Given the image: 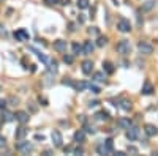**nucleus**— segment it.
<instances>
[{"label":"nucleus","instance_id":"1","mask_svg":"<svg viewBox=\"0 0 158 156\" xmlns=\"http://www.w3.org/2000/svg\"><path fill=\"white\" fill-rule=\"evenodd\" d=\"M117 52L122 54V55H128L130 52H131V43H130L128 40H122L119 44H117Z\"/></svg>","mask_w":158,"mask_h":156},{"label":"nucleus","instance_id":"2","mask_svg":"<svg viewBox=\"0 0 158 156\" xmlns=\"http://www.w3.org/2000/svg\"><path fill=\"white\" fill-rule=\"evenodd\" d=\"M16 150L18 151H21V153H30V151H33V145L30 144V142H27V140H19L18 144H16Z\"/></svg>","mask_w":158,"mask_h":156},{"label":"nucleus","instance_id":"3","mask_svg":"<svg viewBox=\"0 0 158 156\" xmlns=\"http://www.w3.org/2000/svg\"><path fill=\"white\" fill-rule=\"evenodd\" d=\"M117 28L122 33H128V32H131V22L125 18H120L119 22H117Z\"/></svg>","mask_w":158,"mask_h":156},{"label":"nucleus","instance_id":"4","mask_svg":"<svg viewBox=\"0 0 158 156\" xmlns=\"http://www.w3.org/2000/svg\"><path fill=\"white\" fill-rule=\"evenodd\" d=\"M138 51L144 55H150L153 52V46L150 44V43L147 41H139V44H138Z\"/></svg>","mask_w":158,"mask_h":156},{"label":"nucleus","instance_id":"5","mask_svg":"<svg viewBox=\"0 0 158 156\" xmlns=\"http://www.w3.org/2000/svg\"><path fill=\"white\" fill-rule=\"evenodd\" d=\"M139 137V128H136V126H130L128 129H127V139L130 140V142H133V140H136Z\"/></svg>","mask_w":158,"mask_h":156},{"label":"nucleus","instance_id":"6","mask_svg":"<svg viewBox=\"0 0 158 156\" xmlns=\"http://www.w3.org/2000/svg\"><path fill=\"white\" fill-rule=\"evenodd\" d=\"M51 137H52V142H54V147L60 148L62 145H63V137H62V132H60V131H57V129L52 131Z\"/></svg>","mask_w":158,"mask_h":156},{"label":"nucleus","instance_id":"7","mask_svg":"<svg viewBox=\"0 0 158 156\" xmlns=\"http://www.w3.org/2000/svg\"><path fill=\"white\" fill-rule=\"evenodd\" d=\"M15 38L18 41H29L30 40V35H29V32H27L25 28H19V30L15 32Z\"/></svg>","mask_w":158,"mask_h":156},{"label":"nucleus","instance_id":"8","mask_svg":"<svg viewBox=\"0 0 158 156\" xmlns=\"http://www.w3.org/2000/svg\"><path fill=\"white\" fill-rule=\"evenodd\" d=\"M15 118H16V122H19L21 125H25L27 122H29V113L27 112H24V110H19V112H16L15 113Z\"/></svg>","mask_w":158,"mask_h":156},{"label":"nucleus","instance_id":"9","mask_svg":"<svg viewBox=\"0 0 158 156\" xmlns=\"http://www.w3.org/2000/svg\"><path fill=\"white\" fill-rule=\"evenodd\" d=\"M54 51H57V52H60V54L66 52V41H65V40H57V41H54Z\"/></svg>","mask_w":158,"mask_h":156},{"label":"nucleus","instance_id":"10","mask_svg":"<svg viewBox=\"0 0 158 156\" xmlns=\"http://www.w3.org/2000/svg\"><path fill=\"white\" fill-rule=\"evenodd\" d=\"M29 134V129L22 125V126H19L18 129H16V132H15V139L16 140H22V139H25V136Z\"/></svg>","mask_w":158,"mask_h":156},{"label":"nucleus","instance_id":"11","mask_svg":"<svg viewBox=\"0 0 158 156\" xmlns=\"http://www.w3.org/2000/svg\"><path fill=\"white\" fill-rule=\"evenodd\" d=\"M81 66H82V73L84 74H92V71H93V62L92 60H84Z\"/></svg>","mask_w":158,"mask_h":156},{"label":"nucleus","instance_id":"12","mask_svg":"<svg viewBox=\"0 0 158 156\" xmlns=\"http://www.w3.org/2000/svg\"><path fill=\"white\" fill-rule=\"evenodd\" d=\"M93 49H95V44H93L92 41H84V46H82V54L89 55V54L93 52Z\"/></svg>","mask_w":158,"mask_h":156},{"label":"nucleus","instance_id":"13","mask_svg":"<svg viewBox=\"0 0 158 156\" xmlns=\"http://www.w3.org/2000/svg\"><path fill=\"white\" fill-rule=\"evenodd\" d=\"M117 125L122 128V129H128V128L133 125V122H131V120H130L128 117H123V118H120L119 122H117Z\"/></svg>","mask_w":158,"mask_h":156},{"label":"nucleus","instance_id":"14","mask_svg":"<svg viewBox=\"0 0 158 156\" xmlns=\"http://www.w3.org/2000/svg\"><path fill=\"white\" fill-rule=\"evenodd\" d=\"M144 131H146V134L149 137H153V136L158 134V128L153 126V125H146V129H144Z\"/></svg>","mask_w":158,"mask_h":156},{"label":"nucleus","instance_id":"15","mask_svg":"<svg viewBox=\"0 0 158 156\" xmlns=\"http://www.w3.org/2000/svg\"><path fill=\"white\" fill-rule=\"evenodd\" d=\"M152 93H153V85L149 81H146L144 82V87H142V95H152Z\"/></svg>","mask_w":158,"mask_h":156},{"label":"nucleus","instance_id":"16","mask_svg":"<svg viewBox=\"0 0 158 156\" xmlns=\"http://www.w3.org/2000/svg\"><path fill=\"white\" fill-rule=\"evenodd\" d=\"M108 118H109V113L106 110H100L95 113V120H98V122H106Z\"/></svg>","mask_w":158,"mask_h":156},{"label":"nucleus","instance_id":"17","mask_svg":"<svg viewBox=\"0 0 158 156\" xmlns=\"http://www.w3.org/2000/svg\"><path fill=\"white\" fill-rule=\"evenodd\" d=\"M84 140H85V131L79 129V131H76V132H74V142H78V144H81V142H84Z\"/></svg>","mask_w":158,"mask_h":156},{"label":"nucleus","instance_id":"18","mask_svg":"<svg viewBox=\"0 0 158 156\" xmlns=\"http://www.w3.org/2000/svg\"><path fill=\"white\" fill-rule=\"evenodd\" d=\"M47 71H49V74H56L57 73V62L56 60H49L47 62Z\"/></svg>","mask_w":158,"mask_h":156},{"label":"nucleus","instance_id":"19","mask_svg":"<svg viewBox=\"0 0 158 156\" xmlns=\"http://www.w3.org/2000/svg\"><path fill=\"white\" fill-rule=\"evenodd\" d=\"M103 69H105L108 74H112V73H114V65H112L111 62L106 60V62H103Z\"/></svg>","mask_w":158,"mask_h":156},{"label":"nucleus","instance_id":"20","mask_svg":"<svg viewBox=\"0 0 158 156\" xmlns=\"http://www.w3.org/2000/svg\"><path fill=\"white\" fill-rule=\"evenodd\" d=\"M2 120H3V122H13V120H15V113L5 110V112L2 113Z\"/></svg>","mask_w":158,"mask_h":156},{"label":"nucleus","instance_id":"21","mask_svg":"<svg viewBox=\"0 0 158 156\" xmlns=\"http://www.w3.org/2000/svg\"><path fill=\"white\" fill-rule=\"evenodd\" d=\"M93 79L97 81V82H105L106 76H105V73H101V71H98V73H95V74H93Z\"/></svg>","mask_w":158,"mask_h":156},{"label":"nucleus","instance_id":"22","mask_svg":"<svg viewBox=\"0 0 158 156\" xmlns=\"http://www.w3.org/2000/svg\"><path fill=\"white\" fill-rule=\"evenodd\" d=\"M97 151H98V154H109L108 148H106V145H105V142H103V144H100V145L97 147Z\"/></svg>","mask_w":158,"mask_h":156},{"label":"nucleus","instance_id":"23","mask_svg":"<svg viewBox=\"0 0 158 156\" xmlns=\"http://www.w3.org/2000/svg\"><path fill=\"white\" fill-rule=\"evenodd\" d=\"M73 55H78V54H81L82 52V46L79 44V43H73Z\"/></svg>","mask_w":158,"mask_h":156},{"label":"nucleus","instance_id":"24","mask_svg":"<svg viewBox=\"0 0 158 156\" xmlns=\"http://www.w3.org/2000/svg\"><path fill=\"white\" fill-rule=\"evenodd\" d=\"M105 145H106V148H108V151H109V153H112V151H114V140H112V139L105 140Z\"/></svg>","mask_w":158,"mask_h":156},{"label":"nucleus","instance_id":"25","mask_svg":"<svg viewBox=\"0 0 158 156\" xmlns=\"http://www.w3.org/2000/svg\"><path fill=\"white\" fill-rule=\"evenodd\" d=\"M120 107H122L123 110H127V112H128V110H131V101H128V99H123Z\"/></svg>","mask_w":158,"mask_h":156},{"label":"nucleus","instance_id":"26","mask_svg":"<svg viewBox=\"0 0 158 156\" xmlns=\"http://www.w3.org/2000/svg\"><path fill=\"white\" fill-rule=\"evenodd\" d=\"M153 5H155V2H150V0H149V2H146L142 5V11H150L153 8Z\"/></svg>","mask_w":158,"mask_h":156},{"label":"nucleus","instance_id":"27","mask_svg":"<svg viewBox=\"0 0 158 156\" xmlns=\"http://www.w3.org/2000/svg\"><path fill=\"white\" fill-rule=\"evenodd\" d=\"M74 88H76L78 91H84L87 88V84L85 82H79V84H74Z\"/></svg>","mask_w":158,"mask_h":156},{"label":"nucleus","instance_id":"28","mask_svg":"<svg viewBox=\"0 0 158 156\" xmlns=\"http://www.w3.org/2000/svg\"><path fill=\"white\" fill-rule=\"evenodd\" d=\"M78 6H79L81 10L89 8V0H78Z\"/></svg>","mask_w":158,"mask_h":156},{"label":"nucleus","instance_id":"29","mask_svg":"<svg viewBox=\"0 0 158 156\" xmlns=\"http://www.w3.org/2000/svg\"><path fill=\"white\" fill-rule=\"evenodd\" d=\"M106 43H108V38H106V37H100L98 41H97V46H98V47H103Z\"/></svg>","mask_w":158,"mask_h":156},{"label":"nucleus","instance_id":"30","mask_svg":"<svg viewBox=\"0 0 158 156\" xmlns=\"http://www.w3.org/2000/svg\"><path fill=\"white\" fill-rule=\"evenodd\" d=\"M89 88H90V91H92V93H95V95H98L100 93V87H97V85H93V84H90V85H89Z\"/></svg>","mask_w":158,"mask_h":156},{"label":"nucleus","instance_id":"31","mask_svg":"<svg viewBox=\"0 0 158 156\" xmlns=\"http://www.w3.org/2000/svg\"><path fill=\"white\" fill-rule=\"evenodd\" d=\"M84 131H85V132L93 134V132H95V128H93V126H90V125H87V123H84Z\"/></svg>","mask_w":158,"mask_h":156},{"label":"nucleus","instance_id":"32","mask_svg":"<svg viewBox=\"0 0 158 156\" xmlns=\"http://www.w3.org/2000/svg\"><path fill=\"white\" fill-rule=\"evenodd\" d=\"M73 60H74V57H73V55H63V62L68 63V65H71Z\"/></svg>","mask_w":158,"mask_h":156},{"label":"nucleus","instance_id":"33","mask_svg":"<svg viewBox=\"0 0 158 156\" xmlns=\"http://www.w3.org/2000/svg\"><path fill=\"white\" fill-rule=\"evenodd\" d=\"M6 103H11V104H13V106H16V104H18V103H19V99H18V98H16V96H11V98H10V99H8V101H6Z\"/></svg>","mask_w":158,"mask_h":156},{"label":"nucleus","instance_id":"34","mask_svg":"<svg viewBox=\"0 0 158 156\" xmlns=\"http://www.w3.org/2000/svg\"><path fill=\"white\" fill-rule=\"evenodd\" d=\"M128 153H131V154H138V148H136V147H128Z\"/></svg>","mask_w":158,"mask_h":156},{"label":"nucleus","instance_id":"35","mask_svg":"<svg viewBox=\"0 0 158 156\" xmlns=\"http://www.w3.org/2000/svg\"><path fill=\"white\" fill-rule=\"evenodd\" d=\"M62 84H63V85H70V87H74V82H73V81H70V79L62 81Z\"/></svg>","mask_w":158,"mask_h":156},{"label":"nucleus","instance_id":"36","mask_svg":"<svg viewBox=\"0 0 158 156\" xmlns=\"http://www.w3.org/2000/svg\"><path fill=\"white\" fill-rule=\"evenodd\" d=\"M84 153V150H82L81 147H78V148H74V151H73V154H82Z\"/></svg>","mask_w":158,"mask_h":156},{"label":"nucleus","instance_id":"37","mask_svg":"<svg viewBox=\"0 0 158 156\" xmlns=\"http://www.w3.org/2000/svg\"><path fill=\"white\" fill-rule=\"evenodd\" d=\"M43 2H44L46 5H56V3L59 2V0H43Z\"/></svg>","mask_w":158,"mask_h":156},{"label":"nucleus","instance_id":"38","mask_svg":"<svg viewBox=\"0 0 158 156\" xmlns=\"http://www.w3.org/2000/svg\"><path fill=\"white\" fill-rule=\"evenodd\" d=\"M98 104H100L98 101H90V103H89V107H90V109H92V107H97Z\"/></svg>","mask_w":158,"mask_h":156},{"label":"nucleus","instance_id":"39","mask_svg":"<svg viewBox=\"0 0 158 156\" xmlns=\"http://www.w3.org/2000/svg\"><path fill=\"white\" fill-rule=\"evenodd\" d=\"M5 144H6V139H5L3 136H0V148L5 147Z\"/></svg>","mask_w":158,"mask_h":156},{"label":"nucleus","instance_id":"40","mask_svg":"<svg viewBox=\"0 0 158 156\" xmlns=\"http://www.w3.org/2000/svg\"><path fill=\"white\" fill-rule=\"evenodd\" d=\"M5 107H6V101L0 98V109H5Z\"/></svg>","mask_w":158,"mask_h":156},{"label":"nucleus","instance_id":"41","mask_svg":"<svg viewBox=\"0 0 158 156\" xmlns=\"http://www.w3.org/2000/svg\"><path fill=\"white\" fill-rule=\"evenodd\" d=\"M89 32H90V33H93V35H97V33H98V28H97V27H92Z\"/></svg>","mask_w":158,"mask_h":156},{"label":"nucleus","instance_id":"42","mask_svg":"<svg viewBox=\"0 0 158 156\" xmlns=\"http://www.w3.org/2000/svg\"><path fill=\"white\" fill-rule=\"evenodd\" d=\"M3 33H5V27L0 24V35H3Z\"/></svg>","mask_w":158,"mask_h":156},{"label":"nucleus","instance_id":"43","mask_svg":"<svg viewBox=\"0 0 158 156\" xmlns=\"http://www.w3.org/2000/svg\"><path fill=\"white\" fill-rule=\"evenodd\" d=\"M35 139H37V140H44V136H40V134H37Z\"/></svg>","mask_w":158,"mask_h":156},{"label":"nucleus","instance_id":"44","mask_svg":"<svg viewBox=\"0 0 158 156\" xmlns=\"http://www.w3.org/2000/svg\"><path fill=\"white\" fill-rule=\"evenodd\" d=\"M59 2H62V5H68V3H70V0H59Z\"/></svg>","mask_w":158,"mask_h":156},{"label":"nucleus","instance_id":"45","mask_svg":"<svg viewBox=\"0 0 158 156\" xmlns=\"http://www.w3.org/2000/svg\"><path fill=\"white\" fill-rule=\"evenodd\" d=\"M74 27H76L74 24H70V32H74V30H76V28H74Z\"/></svg>","mask_w":158,"mask_h":156},{"label":"nucleus","instance_id":"46","mask_svg":"<svg viewBox=\"0 0 158 156\" xmlns=\"http://www.w3.org/2000/svg\"><path fill=\"white\" fill-rule=\"evenodd\" d=\"M84 21H85V19H84V16H82V14H79V22L82 24V22H84Z\"/></svg>","mask_w":158,"mask_h":156},{"label":"nucleus","instance_id":"47","mask_svg":"<svg viewBox=\"0 0 158 156\" xmlns=\"http://www.w3.org/2000/svg\"><path fill=\"white\" fill-rule=\"evenodd\" d=\"M115 154H117V156H125V153H123V151H115Z\"/></svg>","mask_w":158,"mask_h":156},{"label":"nucleus","instance_id":"48","mask_svg":"<svg viewBox=\"0 0 158 156\" xmlns=\"http://www.w3.org/2000/svg\"><path fill=\"white\" fill-rule=\"evenodd\" d=\"M2 123H3V120H2V118H0V126H2Z\"/></svg>","mask_w":158,"mask_h":156},{"label":"nucleus","instance_id":"49","mask_svg":"<svg viewBox=\"0 0 158 156\" xmlns=\"http://www.w3.org/2000/svg\"><path fill=\"white\" fill-rule=\"evenodd\" d=\"M2 2H3V0H0V3H2Z\"/></svg>","mask_w":158,"mask_h":156}]
</instances>
